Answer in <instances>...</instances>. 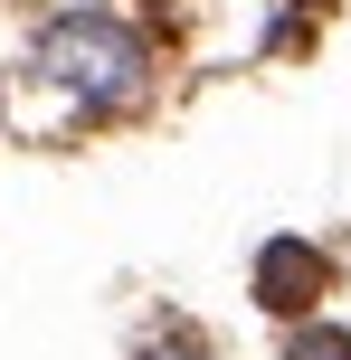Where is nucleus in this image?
<instances>
[{"mask_svg":"<svg viewBox=\"0 0 351 360\" xmlns=\"http://www.w3.org/2000/svg\"><path fill=\"white\" fill-rule=\"evenodd\" d=\"M38 67H48L57 86H76L86 105H133V95L152 86L143 38L114 29V19H57V29L38 38Z\"/></svg>","mask_w":351,"mask_h":360,"instance_id":"obj_1","label":"nucleus"},{"mask_svg":"<svg viewBox=\"0 0 351 360\" xmlns=\"http://www.w3.org/2000/svg\"><path fill=\"white\" fill-rule=\"evenodd\" d=\"M314 294H323V256L304 247V237H266V256H257V304L304 313Z\"/></svg>","mask_w":351,"mask_h":360,"instance_id":"obj_2","label":"nucleus"},{"mask_svg":"<svg viewBox=\"0 0 351 360\" xmlns=\"http://www.w3.org/2000/svg\"><path fill=\"white\" fill-rule=\"evenodd\" d=\"M285 360H351V332L314 323V332H295V351H285Z\"/></svg>","mask_w":351,"mask_h":360,"instance_id":"obj_3","label":"nucleus"}]
</instances>
